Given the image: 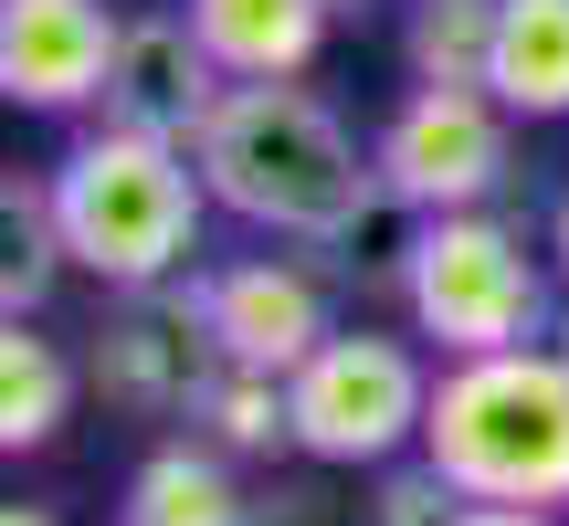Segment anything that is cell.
Instances as JSON below:
<instances>
[{"label":"cell","instance_id":"6da1fadb","mask_svg":"<svg viewBox=\"0 0 569 526\" xmlns=\"http://www.w3.org/2000/svg\"><path fill=\"white\" fill-rule=\"evenodd\" d=\"M211 201L253 232H284V243H359L369 211L390 201L380 148L348 138V117L327 95H306L296 74L274 84H222L190 138Z\"/></svg>","mask_w":569,"mask_h":526},{"label":"cell","instance_id":"7a4b0ae2","mask_svg":"<svg viewBox=\"0 0 569 526\" xmlns=\"http://www.w3.org/2000/svg\"><path fill=\"white\" fill-rule=\"evenodd\" d=\"M422 453L475 506H569V347H475L432 368Z\"/></svg>","mask_w":569,"mask_h":526},{"label":"cell","instance_id":"3957f363","mask_svg":"<svg viewBox=\"0 0 569 526\" xmlns=\"http://www.w3.org/2000/svg\"><path fill=\"white\" fill-rule=\"evenodd\" d=\"M53 211H63L74 274H96L106 295H138V284H169L201 253L211 180L180 138H148V127L106 117L96 138H74L53 159Z\"/></svg>","mask_w":569,"mask_h":526},{"label":"cell","instance_id":"277c9868","mask_svg":"<svg viewBox=\"0 0 569 526\" xmlns=\"http://www.w3.org/2000/svg\"><path fill=\"white\" fill-rule=\"evenodd\" d=\"M401 305H411V337H432L443 358L528 347L549 337V263L496 211H422L401 253Z\"/></svg>","mask_w":569,"mask_h":526},{"label":"cell","instance_id":"5b68a950","mask_svg":"<svg viewBox=\"0 0 569 526\" xmlns=\"http://www.w3.org/2000/svg\"><path fill=\"white\" fill-rule=\"evenodd\" d=\"M296 401V453L317 464H401L422 453V411H432V368L411 358V337H380V326H338L317 358L284 380Z\"/></svg>","mask_w":569,"mask_h":526},{"label":"cell","instance_id":"8992f818","mask_svg":"<svg viewBox=\"0 0 569 526\" xmlns=\"http://www.w3.org/2000/svg\"><path fill=\"white\" fill-rule=\"evenodd\" d=\"M369 148H380V180L401 211H486L507 190V105H496V84H411Z\"/></svg>","mask_w":569,"mask_h":526},{"label":"cell","instance_id":"52a82bcc","mask_svg":"<svg viewBox=\"0 0 569 526\" xmlns=\"http://www.w3.org/2000/svg\"><path fill=\"white\" fill-rule=\"evenodd\" d=\"M211 368V326H201V274H169V284H138V295L106 305L96 347H84V380L106 390L117 411L159 422V411H190V380Z\"/></svg>","mask_w":569,"mask_h":526},{"label":"cell","instance_id":"ba28073f","mask_svg":"<svg viewBox=\"0 0 569 526\" xmlns=\"http://www.w3.org/2000/svg\"><path fill=\"white\" fill-rule=\"evenodd\" d=\"M201 326H211V358H253L274 380H296L338 316H327V284L284 253H243V263H211L201 274Z\"/></svg>","mask_w":569,"mask_h":526},{"label":"cell","instance_id":"9c48e42d","mask_svg":"<svg viewBox=\"0 0 569 526\" xmlns=\"http://www.w3.org/2000/svg\"><path fill=\"white\" fill-rule=\"evenodd\" d=\"M127 21L106 0H0V95L21 117H84Z\"/></svg>","mask_w":569,"mask_h":526},{"label":"cell","instance_id":"30bf717a","mask_svg":"<svg viewBox=\"0 0 569 526\" xmlns=\"http://www.w3.org/2000/svg\"><path fill=\"white\" fill-rule=\"evenodd\" d=\"M222 84H232V74L211 63V42L190 32V11H148V21H127V32H117V63H106L96 117L148 127V138H180V148H190Z\"/></svg>","mask_w":569,"mask_h":526},{"label":"cell","instance_id":"8fae6325","mask_svg":"<svg viewBox=\"0 0 569 526\" xmlns=\"http://www.w3.org/2000/svg\"><path fill=\"white\" fill-rule=\"evenodd\" d=\"M180 11H190V32L211 42V63L232 84H274V74H306L317 63L338 0H180Z\"/></svg>","mask_w":569,"mask_h":526},{"label":"cell","instance_id":"7c38bea8","mask_svg":"<svg viewBox=\"0 0 569 526\" xmlns=\"http://www.w3.org/2000/svg\"><path fill=\"white\" fill-rule=\"evenodd\" d=\"M117 526H253V485L232 474L222 443H159L138 474H127V506Z\"/></svg>","mask_w":569,"mask_h":526},{"label":"cell","instance_id":"4fadbf2b","mask_svg":"<svg viewBox=\"0 0 569 526\" xmlns=\"http://www.w3.org/2000/svg\"><path fill=\"white\" fill-rule=\"evenodd\" d=\"M496 105L528 127H559L569 117V0H507L496 21Z\"/></svg>","mask_w":569,"mask_h":526},{"label":"cell","instance_id":"5bb4252c","mask_svg":"<svg viewBox=\"0 0 569 526\" xmlns=\"http://www.w3.org/2000/svg\"><path fill=\"white\" fill-rule=\"evenodd\" d=\"M190 432H201V443H222L232 464H243V453L296 443V401H284L274 368H253V358H211L201 380H190Z\"/></svg>","mask_w":569,"mask_h":526},{"label":"cell","instance_id":"9a60e30c","mask_svg":"<svg viewBox=\"0 0 569 526\" xmlns=\"http://www.w3.org/2000/svg\"><path fill=\"white\" fill-rule=\"evenodd\" d=\"M74 411V358L42 337L32 316L0 326V453H42Z\"/></svg>","mask_w":569,"mask_h":526},{"label":"cell","instance_id":"2e32d148","mask_svg":"<svg viewBox=\"0 0 569 526\" xmlns=\"http://www.w3.org/2000/svg\"><path fill=\"white\" fill-rule=\"evenodd\" d=\"M0 305H11V316H42V295H53V274L74 253H63V211H53V169H11V180H0Z\"/></svg>","mask_w":569,"mask_h":526},{"label":"cell","instance_id":"e0dca14e","mask_svg":"<svg viewBox=\"0 0 569 526\" xmlns=\"http://www.w3.org/2000/svg\"><path fill=\"white\" fill-rule=\"evenodd\" d=\"M496 21H507V0H411V21H401L411 84H486L496 74Z\"/></svg>","mask_w":569,"mask_h":526},{"label":"cell","instance_id":"ac0fdd59","mask_svg":"<svg viewBox=\"0 0 569 526\" xmlns=\"http://www.w3.org/2000/svg\"><path fill=\"white\" fill-rule=\"evenodd\" d=\"M465 516V485H453L443 464H380V485H369V526H453Z\"/></svg>","mask_w":569,"mask_h":526},{"label":"cell","instance_id":"d6986e66","mask_svg":"<svg viewBox=\"0 0 569 526\" xmlns=\"http://www.w3.org/2000/svg\"><path fill=\"white\" fill-rule=\"evenodd\" d=\"M253 526H348V506L327 485H264L253 495Z\"/></svg>","mask_w":569,"mask_h":526},{"label":"cell","instance_id":"ffe728a7","mask_svg":"<svg viewBox=\"0 0 569 526\" xmlns=\"http://www.w3.org/2000/svg\"><path fill=\"white\" fill-rule=\"evenodd\" d=\"M453 526H559V506H475V495H465Z\"/></svg>","mask_w":569,"mask_h":526},{"label":"cell","instance_id":"44dd1931","mask_svg":"<svg viewBox=\"0 0 569 526\" xmlns=\"http://www.w3.org/2000/svg\"><path fill=\"white\" fill-rule=\"evenodd\" d=\"M549 263H559V284H569V190H559V211H549Z\"/></svg>","mask_w":569,"mask_h":526},{"label":"cell","instance_id":"7402d4cb","mask_svg":"<svg viewBox=\"0 0 569 526\" xmlns=\"http://www.w3.org/2000/svg\"><path fill=\"white\" fill-rule=\"evenodd\" d=\"M0 526H63V516H42V506H11V516H0Z\"/></svg>","mask_w":569,"mask_h":526},{"label":"cell","instance_id":"603a6c76","mask_svg":"<svg viewBox=\"0 0 569 526\" xmlns=\"http://www.w3.org/2000/svg\"><path fill=\"white\" fill-rule=\"evenodd\" d=\"M338 11H359V0H338Z\"/></svg>","mask_w":569,"mask_h":526}]
</instances>
